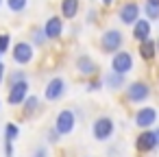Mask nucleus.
Returning <instances> with one entry per match:
<instances>
[{
	"instance_id": "5701e85b",
	"label": "nucleus",
	"mask_w": 159,
	"mask_h": 157,
	"mask_svg": "<svg viewBox=\"0 0 159 157\" xmlns=\"http://www.w3.org/2000/svg\"><path fill=\"white\" fill-rule=\"evenodd\" d=\"M20 133H22V131H20V127H18L16 122H7V124H5V140H7V142H16V140L20 137Z\"/></svg>"
},
{
	"instance_id": "ddd939ff",
	"label": "nucleus",
	"mask_w": 159,
	"mask_h": 157,
	"mask_svg": "<svg viewBox=\"0 0 159 157\" xmlns=\"http://www.w3.org/2000/svg\"><path fill=\"white\" fill-rule=\"evenodd\" d=\"M135 148H137V153H142V155L157 150L155 131H152V129H142V131L135 135Z\"/></svg>"
},
{
	"instance_id": "2eb2a0df",
	"label": "nucleus",
	"mask_w": 159,
	"mask_h": 157,
	"mask_svg": "<svg viewBox=\"0 0 159 157\" xmlns=\"http://www.w3.org/2000/svg\"><path fill=\"white\" fill-rule=\"evenodd\" d=\"M137 55H139V59H142L144 63H152V61L159 57L155 39H152V37H148V39L139 42V44H137Z\"/></svg>"
},
{
	"instance_id": "1a4fd4ad",
	"label": "nucleus",
	"mask_w": 159,
	"mask_h": 157,
	"mask_svg": "<svg viewBox=\"0 0 159 157\" xmlns=\"http://www.w3.org/2000/svg\"><path fill=\"white\" fill-rule=\"evenodd\" d=\"M66 92H68V81H66L63 76L55 74V76L48 79V83H46V87H44V98H46L48 103H59V100L66 96Z\"/></svg>"
},
{
	"instance_id": "c9c22d12",
	"label": "nucleus",
	"mask_w": 159,
	"mask_h": 157,
	"mask_svg": "<svg viewBox=\"0 0 159 157\" xmlns=\"http://www.w3.org/2000/svg\"><path fill=\"white\" fill-rule=\"evenodd\" d=\"M0 59H2V55H0Z\"/></svg>"
},
{
	"instance_id": "39448f33",
	"label": "nucleus",
	"mask_w": 159,
	"mask_h": 157,
	"mask_svg": "<svg viewBox=\"0 0 159 157\" xmlns=\"http://www.w3.org/2000/svg\"><path fill=\"white\" fill-rule=\"evenodd\" d=\"M116 133V120L111 116H98L92 122V137L96 142H109Z\"/></svg>"
},
{
	"instance_id": "f8f14e48",
	"label": "nucleus",
	"mask_w": 159,
	"mask_h": 157,
	"mask_svg": "<svg viewBox=\"0 0 159 157\" xmlns=\"http://www.w3.org/2000/svg\"><path fill=\"white\" fill-rule=\"evenodd\" d=\"M74 68H76L79 76H83V79H92V76L98 74V63H96V61L92 59V55H87V53L76 55V59H74Z\"/></svg>"
},
{
	"instance_id": "a211bd4d",
	"label": "nucleus",
	"mask_w": 159,
	"mask_h": 157,
	"mask_svg": "<svg viewBox=\"0 0 159 157\" xmlns=\"http://www.w3.org/2000/svg\"><path fill=\"white\" fill-rule=\"evenodd\" d=\"M39 107H42V103H39V96H35V94H29V96H26V100L22 103V113H24L26 118H33V116L39 111Z\"/></svg>"
},
{
	"instance_id": "dca6fc26",
	"label": "nucleus",
	"mask_w": 159,
	"mask_h": 157,
	"mask_svg": "<svg viewBox=\"0 0 159 157\" xmlns=\"http://www.w3.org/2000/svg\"><path fill=\"white\" fill-rule=\"evenodd\" d=\"M102 85L109 90V92H122L126 87V76L124 74H118L113 70H107L102 74Z\"/></svg>"
},
{
	"instance_id": "f3484780",
	"label": "nucleus",
	"mask_w": 159,
	"mask_h": 157,
	"mask_svg": "<svg viewBox=\"0 0 159 157\" xmlns=\"http://www.w3.org/2000/svg\"><path fill=\"white\" fill-rule=\"evenodd\" d=\"M81 13V0H61L59 2V16L63 20L74 22Z\"/></svg>"
},
{
	"instance_id": "412c9836",
	"label": "nucleus",
	"mask_w": 159,
	"mask_h": 157,
	"mask_svg": "<svg viewBox=\"0 0 159 157\" xmlns=\"http://www.w3.org/2000/svg\"><path fill=\"white\" fill-rule=\"evenodd\" d=\"M5 81H7V85H11V83H20V81H29V72H26V70H22V68L7 70Z\"/></svg>"
},
{
	"instance_id": "2f4dec72",
	"label": "nucleus",
	"mask_w": 159,
	"mask_h": 157,
	"mask_svg": "<svg viewBox=\"0 0 159 157\" xmlns=\"http://www.w3.org/2000/svg\"><path fill=\"white\" fill-rule=\"evenodd\" d=\"M100 2H102V5H105V7H111V5H113V2H116V0H100Z\"/></svg>"
},
{
	"instance_id": "9b49d317",
	"label": "nucleus",
	"mask_w": 159,
	"mask_h": 157,
	"mask_svg": "<svg viewBox=\"0 0 159 157\" xmlns=\"http://www.w3.org/2000/svg\"><path fill=\"white\" fill-rule=\"evenodd\" d=\"M42 29H44L48 42H57V39H61V35H63V31H66V20L55 13V16L46 18V22H44Z\"/></svg>"
},
{
	"instance_id": "20e7f679",
	"label": "nucleus",
	"mask_w": 159,
	"mask_h": 157,
	"mask_svg": "<svg viewBox=\"0 0 159 157\" xmlns=\"http://www.w3.org/2000/svg\"><path fill=\"white\" fill-rule=\"evenodd\" d=\"M109 66H111V70L113 72H118V74H131L133 70H135V57H133V53L129 50V48H120L118 53H113L111 55V61H109Z\"/></svg>"
},
{
	"instance_id": "aec40b11",
	"label": "nucleus",
	"mask_w": 159,
	"mask_h": 157,
	"mask_svg": "<svg viewBox=\"0 0 159 157\" xmlns=\"http://www.w3.org/2000/svg\"><path fill=\"white\" fill-rule=\"evenodd\" d=\"M35 48H44L46 44H48V39H46V33H44V29L42 26H35L33 31H31V39H29Z\"/></svg>"
},
{
	"instance_id": "f704fd0d",
	"label": "nucleus",
	"mask_w": 159,
	"mask_h": 157,
	"mask_svg": "<svg viewBox=\"0 0 159 157\" xmlns=\"http://www.w3.org/2000/svg\"><path fill=\"white\" fill-rule=\"evenodd\" d=\"M0 109H2V98H0Z\"/></svg>"
},
{
	"instance_id": "9d476101",
	"label": "nucleus",
	"mask_w": 159,
	"mask_h": 157,
	"mask_svg": "<svg viewBox=\"0 0 159 157\" xmlns=\"http://www.w3.org/2000/svg\"><path fill=\"white\" fill-rule=\"evenodd\" d=\"M29 94H31V83H29V81L11 83L9 90H7V105H11V107H22V103L26 100Z\"/></svg>"
},
{
	"instance_id": "f03ea898",
	"label": "nucleus",
	"mask_w": 159,
	"mask_h": 157,
	"mask_svg": "<svg viewBox=\"0 0 159 157\" xmlns=\"http://www.w3.org/2000/svg\"><path fill=\"white\" fill-rule=\"evenodd\" d=\"M35 46L31 44V42H26V39H20V42H16L13 46H11V59H13V63L18 66V68H26V66H31L33 61H35Z\"/></svg>"
},
{
	"instance_id": "c85d7f7f",
	"label": "nucleus",
	"mask_w": 159,
	"mask_h": 157,
	"mask_svg": "<svg viewBox=\"0 0 159 157\" xmlns=\"http://www.w3.org/2000/svg\"><path fill=\"white\" fill-rule=\"evenodd\" d=\"M2 150H5V157H13V155H16V150H13V142H7V140H5Z\"/></svg>"
},
{
	"instance_id": "c756f323",
	"label": "nucleus",
	"mask_w": 159,
	"mask_h": 157,
	"mask_svg": "<svg viewBox=\"0 0 159 157\" xmlns=\"http://www.w3.org/2000/svg\"><path fill=\"white\" fill-rule=\"evenodd\" d=\"M5 76H7V66H5V61H2V59H0V85H2Z\"/></svg>"
},
{
	"instance_id": "7ed1b4c3",
	"label": "nucleus",
	"mask_w": 159,
	"mask_h": 157,
	"mask_svg": "<svg viewBox=\"0 0 159 157\" xmlns=\"http://www.w3.org/2000/svg\"><path fill=\"white\" fill-rule=\"evenodd\" d=\"M120 48H124V33L120 29H113V26L105 29L100 35V50L105 55H113Z\"/></svg>"
},
{
	"instance_id": "6e6552de",
	"label": "nucleus",
	"mask_w": 159,
	"mask_h": 157,
	"mask_svg": "<svg viewBox=\"0 0 159 157\" xmlns=\"http://www.w3.org/2000/svg\"><path fill=\"white\" fill-rule=\"evenodd\" d=\"M142 18V5L137 0H124L118 7V20L122 26H133Z\"/></svg>"
},
{
	"instance_id": "4be33fe9",
	"label": "nucleus",
	"mask_w": 159,
	"mask_h": 157,
	"mask_svg": "<svg viewBox=\"0 0 159 157\" xmlns=\"http://www.w3.org/2000/svg\"><path fill=\"white\" fill-rule=\"evenodd\" d=\"M5 5H7V9L11 11V13H24L26 9H29V0H5Z\"/></svg>"
},
{
	"instance_id": "bb28decb",
	"label": "nucleus",
	"mask_w": 159,
	"mask_h": 157,
	"mask_svg": "<svg viewBox=\"0 0 159 157\" xmlns=\"http://www.w3.org/2000/svg\"><path fill=\"white\" fill-rule=\"evenodd\" d=\"M31 157H50V153H48V146H46V144H37V146L33 148Z\"/></svg>"
},
{
	"instance_id": "cd10ccee",
	"label": "nucleus",
	"mask_w": 159,
	"mask_h": 157,
	"mask_svg": "<svg viewBox=\"0 0 159 157\" xmlns=\"http://www.w3.org/2000/svg\"><path fill=\"white\" fill-rule=\"evenodd\" d=\"M85 16H87V18H85L87 24H96V22H98V9H96V7H89Z\"/></svg>"
},
{
	"instance_id": "0eeeda50",
	"label": "nucleus",
	"mask_w": 159,
	"mask_h": 157,
	"mask_svg": "<svg viewBox=\"0 0 159 157\" xmlns=\"http://www.w3.org/2000/svg\"><path fill=\"white\" fill-rule=\"evenodd\" d=\"M52 127L57 129V133H59L61 137H63V135H72V133H74V129H76V111H74V109H70V107L61 109V111L55 116Z\"/></svg>"
},
{
	"instance_id": "7c9ffc66",
	"label": "nucleus",
	"mask_w": 159,
	"mask_h": 157,
	"mask_svg": "<svg viewBox=\"0 0 159 157\" xmlns=\"http://www.w3.org/2000/svg\"><path fill=\"white\" fill-rule=\"evenodd\" d=\"M152 131H155V142H157V148H159V127H152Z\"/></svg>"
},
{
	"instance_id": "473e14b6",
	"label": "nucleus",
	"mask_w": 159,
	"mask_h": 157,
	"mask_svg": "<svg viewBox=\"0 0 159 157\" xmlns=\"http://www.w3.org/2000/svg\"><path fill=\"white\" fill-rule=\"evenodd\" d=\"M155 44H157V53H159V37H157V39H155Z\"/></svg>"
},
{
	"instance_id": "393cba45",
	"label": "nucleus",
	"mask_w": 159,
	"mask_h": 157,
	"mask_svg": "<svg viewBox=\"0 0 159 157\" xmlns=\"http://www.w3.org/2000/svg\"><path fill=\"white\" fill-rule=\"evenodd\" d=\"M85 90H87V92H100V90H105V85H102V76H100V74L92 76V79L87 81Z\"/></svg>"
},
{
	"instance_id": "f257e3e1",
	"label": "nucleus",
	"mask_w": 159,
	"mask_h": 157,
	"mask_svg": "<svg viewBox=\"0 0 159 157\" xmlns=\"http://www.w3.org/2000/svg\"><path fill=\"white\" fill-rule=\"evenodd\" d=\"M122 92H124V100L129 105H144L152 96V87L148 81H131V83H126V87Z\"/></svg>"
},
{
	"instance_id": "72a5a7b5",
	"label": "nucleus",
	"mask_w": 159,
	"mask_h": 157,
	"mask_svg": "<svg viewBox=\"0 0 159 157\" xmlns=\"http://www.w3.org/2000/svg\"><path fill=\"white\" fill-rule=\"evenodd\" d=\"M2 5H5V0H0V9H2Z\"/></svg>"
},
{
	"instance_id": "423d86ee",
	"label": "nucleus",
	"mask_w": 159,
	"mask_h": 157,
	"mask_svg": "<svg viewBox=\"0 0 159 157\" xmlns=\"http://www.w3.org/2000/svg\"><path fill=\"white\" fill-rule=\"evenodd\" d=\"M159 122V109L152 105H142L137 107L135 116H133V124L142 131V129H152Z\"/></svg>"
},
{
	"instance_id": "a878e982",
	"label": "nucleus",
	"mask_w": 159,
	"mask_h": 157,
	"mask_svg": "<svg viewBox=\"0 0 159 157\" xmlns=\"http://www.w3.org/2000/svg\"><path fill=\"white\" fill-rule=\"evenodd\" d=\"M46 142H48L50 146H55V144H59V142H61V135L57 133V129H55V127H50V129H48V133H46Z\"/></svg>"
},
{
	"instance_id": "4468645a",
	"label": "nucleus",
	"mask_w": 159,
	"mask_h": 157,
	"mask_svg": "<svg viewBox=\"0 0 159 157\" xmlns=\"http://www.w3.org/2000/svg\"><path fill=\"white\" fill-rule=\"evenodd\" d=\"M131 37H133L137 44L144 42V39H148V37H152V22L146 20V18H139V20L131 26Z\"/></svg>"
},
{
	"instance_id": "b1692460",
	"label": "nucleus",
	"mask_w": 159,
	"mask_h": 157,
	"mask_svg": "<svg viewBox=\"0 0 159 157\" xmlns=\"http://www.w3.org/2000/svg\"><path fill=\"white\" fill-rule=\"evenodd\" d=\"M11 46H13V39H11V33H0V55H7V53H11Z\"/></svg>"
},
{
	"instance_id": "6ab92c4d",
	"label": "nucleus",
	"mask_w": 159,
	"mask_h": 157,
	"mask_svg": "<svg viewBox=\"0 0 159 157\" xmlns=\"http://www.w3.org/2000/svg\"><path fill=\"white\" fill-rule=\"evenodd\" d=\"M142 13H144L146 20H150V22H159V0H144Z\"/></svg>"
}]
</instances>
